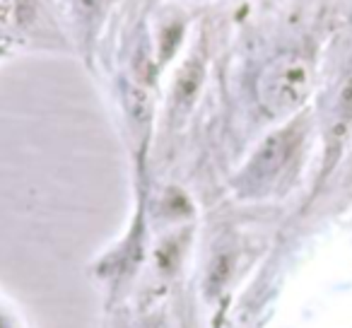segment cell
<instances>
[{
  "instance_id": "4",
  "label": "cell",
  "mask_w": 352,
  "mask_h": 328,
  "mask_svg": "<svg viewBox=\"0 0 352 328\" xmlns=\"http://www.w3.org/2000/svg\"><path fill=\"white\" fill-rule=\"evenodd\" d=\"M118 0H60L63 8V30L78 44L80 54L89 58L94 46L107 32Z\"/></svg>"
},
{
  "instance_id": "3",
  "label": "cell",
  "mask_w": 352,
  "mask_h": 328,
  "mask_svg": "<svg viewBox=\"0 0 352 328\" xmlns=\"http://www.w3.org/2000/svg\"><path fill=\"white\" fill-rule=\"evenodd\" d=\"M46 34H65L51 17L49 0H0V44L12 49L15 41Z\"/></svg>"
},
{
  "instance_id": "5",
  "label": "cell",
  "mask_w": 352,
  "mask_h": 328,
  "mask_svg": "<svg viewBox=\"0 0 352 328\" xmlns=\"http://www.w3.org/2000/svg\"><path fill=\"white\" fill-rule=\"evenodd\" d=\"M208 73V46L206 41H198L188 56L184 58V63L179 65L174 75V83H171V109L174 113H186L193 107L198 92L203 87V80Z\"/></svg>"
},
{
  "instance_id": "7",
  "label": "cell",
  "mask_w": 352,
  "mask_h": 328,
  "mask_svg": "<svg viewBox=\"0 0 352 328\" xmlns=\"http://www.w3.org/2000/svg\"><path fill=\"white\" fill-rule=\"evenodd\" d=\"M352 131V73L342 78V83L338 85L336 102H333L331 121H328V162H333V157L338 155V150L342 147V142L347 140Z\"/></svg>"
},
{
  "instance_id": "1",
  "label": "cell",
  "mask_w": 352,
  "mask_h": 328,
  "mask_svg": "<svg viewBox=\"0 0 352 328\" xmlns=\"http://www.w3.org/2000/svg\"><path fill=\"white\" fill-rule=\"evenodd\" d=\"M314 89V63L304 51H283L261 70L256 94L268 116L283 118L299 111Z\"/></svg>"
},
{
  "instance_id": "2",
  "label": "cell",
  "mask_w": 352,
  "mask_h": 328,
  "mask_svg": "<svg viewBox=\"0 0 352 328\" xmlns=\"http://www.w3.org/2000/svg\"><path fill=\"white\" fill-rule=\"evenodd\" d=\"M304 135H307V131H304L302 121H292L280 131L270 133L254 150L244 169L236 174V191L244 198H256L270 191L287 174L292 162L297 160L304 145Z\"/></svg>"
},
{
  "instance_id": "8",
  "label": "cell",
  "mask_w": 352,
  "mask_h": 328,
  "mask_svg": "<svg viewBox=\"0 0 352 328\" xmlns=\"http://www.w3.org/2000/svg\"><path fill=\"white\" fill-rule=\"evenodd\" d=\"M6 56H10V46H6V44H0V61L6 58Z\"/></svg>"
},
{
  "instance_id": "6",
  "label": "cell",
  "mask_w": 352,
  "mask_h": 328,
  "mask_svg": "<svg viewBox=\"0 0 352 328\" xmlns=\"http://www.w3.org/2000/svg\"><path fill=\"white\" fill-rule=\"evenodd\" d=\"M150 30V41H152V51H155V61L160 68H164L176 54L184 46L188 34V20L182 12L171 10L169 15L157 17V22Z\"/></svg>"
}]
</instances>
